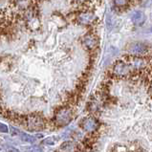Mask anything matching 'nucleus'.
Masks as SVG:
<instances>
[{
  "label": "nucleus",
  "instance_id": "obj_1",
  "mask_svg": "<svg viewBox=\"0 0 152 152\" xmlns=\"http://www.w3.org/2000/svg\"><path fill=\"white\" fill-rule=\"evenodd\" d=\"M112 75L117 77H127L132 75V71L130 69L128 63L125 61L124 58L117 60L112 66Z\"/></svg>",
  "mask_w": 152,
  "mask_h": 152
},
{
  "label": "nucleus",
  "instance_id": "obj_2",
  "mask_svg": "<svg viewBox=\"0 0 152 152\" xmlns=\"http://www.w3.org/2000/svg\"><path fill=\"white\" fill-rule=\"evenodd\" d=\"M73 117V110L72 108L66 105L61 107L60 109L56 113L55 115V124L58 126H63L66 125L71 121Z\"/></svg>",
  "mask_w": 152,
  "mask_h": 152
},
{
  "label": "nucleus",
  "instance_id": "obj_3",
  "mask_svg": "<svg viewBox=\"0 0 152 152\" xmlns=\"http://www.w3.org/2000/svg\"><path fill=\"white\" fill-rule=\"evenodd\" d=\"M96 21V15L93 12L89 10L87 11H81L79 12V15L76 16V22L80 25H92Z\"/></svg>",
  "mask_w": 152,
  "mask_h": 152
},
{
  "label": "nucleus",
  "instance_id": "obj_4",
  "mask_svg": "<svg viewBox=\"0 0 152 152\" xmlns=\"http://www.w3.org/2000/svg\"><path fill=\"white\" fill-rule=\"evenodd\" d=\"M127 51L129 55H133V56H147L149 52V47L147 46L145 43L142 42H134L131 43L128 48Z\"/></svg>",
  "mask_w": 152,
  "mask_h": 152
},
{
  "label": "nucleus",
  "instance_id": "obj_5",
  "mask_svg": "<svg viewBox=\"0 0 152 152\" xmlns=\"http://www.w3.org/2000/svg\"><path fill=\"white\" fill-rule=\"evenodd\" d=\"M82 43L86 49L90 51L95 50L99 44V38L94 33H87L82 37Z\"/></svg>",
  "mask_w": 152,
  "mask_h": 152
},
{
  "label": "nucleus",
  "instance_id": "obj_6",
  "mask_svg": "<svg viewBox=\"0 0 152 152\" xmlns=\"http://www.w3.org/2000/svg\"><path fill=\"white\" fill-rule=\"evenodd\" d=\"M80 126L83 128L86 132L88 133H94L99 127V123L96 119L91 118V117H88V118L84 119L83 121L80 123Z\"/></svg>",
  "mask_w": 152,
  "mask_h": 152
},
{
  "label": "nucleus",
  "instance_id": "obj_7",
  "mask_svg": "<svg viewBox=\"0 0 152 152\" xmlns=\"http://www.w3.org/2000/svg\"><path fill=\"white\" fill-rule=\"evenodd\" d=\"M130 18H131V21L134 25L136 26H142L145 22L146 20V15H145V12H142L141 11H135L132 12L131 16H130Z\"/></svg>",
  "mask_w": 152,
  "mask_h": 152
},
{
  "label": "nucleus",
  "instance_id": "obj_8",
  "mask_svg": "<svg viewBox=\"0 0 152 152\" xmlns=\"http://www.w3.org/2000/svg\"><path fill=\"white\" fill-rule=\"evenodd\" d=\"M113 3H114V5L118 9L124 10V9L128 8L130 6V4H132L133 2L131 0H113Z\"/></svg>",
  "mask_w": 152,
  "mask_h": 152
},
{
  "label": "nucleus",
  "instance_id": "obj_9",
  "mask_svg": "<svg viewBox=\"0 0 152 152\" xmlns=\"http://www.w3.org/2000/svg\"><path fill=\"white\" fill-rule=\"evenodd\" d=\"M71 1L75 4H77V5H80L83 8L82 11H87L86 8H88L90 6V4L92 3V0H71Z\"/></svg>",
  "mask_w": 152,
  "mask_h": 152
},
{
  "label": "nucleus",
  "instance_id": "obj_10",
  "mask_svg": "<svg viewBox=\"0 0 152 152\" xmlns=\"http://www.w3.org/2000/svg\"><path fill=\"white\" fill-rule=\"evenodd\" d=\"M115 25H116V21L113 18V16H107V27L109 28V30H112Z\"/></svg>",
  "mask_w": 152,
  "mask_h": 152
},
{
  "label": "nucleus",
  "instance_id": "obj_11",
  "mask_svg": "<svg viewBox=\"0 0 152 152\" xmlns=\"http://www.w3.org/2000/svg\"><path fill=\"white\" fill-rule=\"evenodd\" d=\"M22 140L28 142V141H31V140H32V138H31V137H29L28 135H23V136H22Z\"/></svg>",
  "mask_w": 152,
  "mask_h": 152
},
{
  "label": "nucleus",
  "instance_id": "obj_12",
  "mask_svg": "<svg viewBox=\"0 0 152 152\" xmlns=\"http://www.w3.org/2000/svg\"><path fill=\"white\" fill-rule=\"evenodd\" d=\"M131 1H132V2H135V1H136V0H131Z\"/></svg>",
  "mask_w": 152,
  "mask_h": 152
},
{
  "label": "nucleus",
  "instance_id": "obj_13",
  "mask_svg": "<svg viewBox=\"0 0 152 152\" xmlns=\"http://www.w3.org/2000/svg\"><path fill=\"white\" fill-rule=\"evenodd\" d=\"M150 31H151V33H152V28H151V29H150Z\"/></svg>",
  "mask_w": 152,
  "mask_h": 152
}]
</instances>
